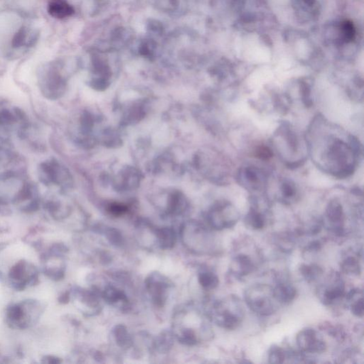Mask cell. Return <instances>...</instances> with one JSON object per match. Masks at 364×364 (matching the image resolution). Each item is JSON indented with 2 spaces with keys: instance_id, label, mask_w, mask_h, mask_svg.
<instances>
[{
  "instance_id": "obj_1",
  "label": "cell",
  "mask_w": 364,
  "mask_h": 364,
  "mask_svg": "<svg viewBox=\"0 0 364 364\" xmlns=\"http://www.w3.org/2000/svg\"><path fill=\"white\" fill-rule=\"evenodd\" d=\"M246 303L255 313L261 315L272 314L278 310L274 290L265 284H257L246 292Z\"/></svg>"
},
{
  "instance_id": "obj_2",
  "label": "cell",
  "mask_w": 364,
  "mask_h": 364,
  "mask_svg": "<svg viewBox=\"0 0 364 364\" xmlns=\"http://www.w3.org/2000/svg\"><path fill=\"white\" fill-rule=\"evenodd\" d=\"M238 219V214L233 206L228 203H218L211 209L208 220L211 226L217 230L229 229Z\"/></svg>"
},
{
  "instance_id": "obj_3",
  "label": "cell",
  "mask_w": 364,
  "mask_h": 364,
  "mask_svg": "<svg viewBox=\"0 0 364 364\" xmlns=\"http://www.w3.org/2000/svg\"><path fill=\"white\" fill-rule=\"evenodd\" d=\"M169 281L160 273H152L145 280V287L152 302L157 307L165 305L169 287Z\"/></svg>"
},
{
  "instance_id": "obj_4",
  "label": "cell",
  "mask_w": 364,
  "mask_h": 364,
  "mask_svg": "<svg viewBox=\"0 0 364 364\" xmlns=\"http://www.w3.org/2000/svg\"><path fill=\"white\" fill-rule=\"evenodd\" d=\"M298 344L304 351L310 353H322L325 351L326 344L318 337L314 330L311 329L302 330L297 337Z\"/></svg>"
},
{
  "instance_id": "obj_5",
  "label": "cell",
  "mask_w": 364,
  "mask_h": 364,
  "mask_svg": "<svg viewBox=\"0 0 364 364\" xmlns=\"http://www.w3.org/2000/svg\"><path fill=\"white\" fill-rule=\"evenodd\" d=\"M102 297L107 303L111 305L121 304V308L128 310L129 301L128 297L122 290L113 285H108L102 293Z\"/></svg>"
},
{
  "instance_id": "obj_6",
  "label": "cell",
  "mask_w": 364,
  "mask_h": 364,
  "mask_svg": "<svg viewBox=\"0 0 364 364\" xmlns=\"http://www.w3.org/2000/svg\"><path fill=\"white\" fill-rule=\"evenodd\" d=\"M215 320L218 325L226 330H234L241 323V314L234 313L229 309L219 310L215 315Z\"/></svg>"
},
{
  "instance_id": "obj_7",
  "label": "cell",
  "mask_w": 364,
  "mask_h": 364,
  "mask_svg": "<svg viewBox=\"0 0 364 364\" xmlns=\"http://www.w3.org/2000/svg\"><path fill=\"white\" fill-rule=\"evenodd\" d=\"M157 242L160 248L163 250L172 249L176 244L177 235L172 228L164 227L161 229H154Z\"/></svg>"
},
{
  "instance_id": "obj_8",
  "label": "cell",
  "mask_w": 364,
  "mask_h": 364,
  "mask_svg": "<svg viewBox=\"0 0 364 364\" xmlns=\"http://www.w3.org/2000/svg\"><path fill=\"white\" fill-rule=\"evenodd\" d=\"M118 184L123 190L134 189L140 183V173L134 168H127L120 174Z\"/></svg>"
},
{
  "instance_id": "obj_9",
  "label": "cell",
  "mask_w": 364,
  "mask_h": 364,
  "mask_svg": "<svg viewBox=\"0 0 364 364\" xmlns=\"http://www.w3.org/2000/svg\"><path fill=\"white\" fill-rule=\"evenodd\" d=\"M48 10L52 17L59 19L67 17L74 13V10L67 0H51Z\"/></svg>"
},
{
  "instance_id": "obj_10",
  "label": "cell",
  "mask_w": 364,
  "mask_h": 364,
  "mask_svg": "<svg viewBox=\"0 0 364 364\" xmlns=\"http://www.w3.org/2000/svg\"><path fill=\"white\" fill-rule=\"evenodd\" d=\"M187 206V202H186L184 197L180 193H174L168 199L166 212L169 215H181L186 212Z\"/></svg>"
},
{
  "instance_id": "obj_11",
  "label": "cell",
  "mask_w": 364,
  "mask_h": 364,
  "mask_svg": "<svg viewBox=\"0 0 364 364\" xmlns=\"http://www.w3.org/2000/svg\"><path fill=\"white\" fill-rule=\"evenodd\" d=\"M113 335L116 343L121 348H129L133 345L132 338L128 333L126 327L122 324H118L115 327Z\"/></svg>"
},
{
  "instance_id": "obj_12",
  "label": "cell",
  "mask_w": 364,
  "mask_h": 364,
  "mask_svg": "<svg viewBox=\"0 0 364 364\" xmlns=\"http://www.w3.org/2000/svg\"><path fill=\"white\" fill-rule=\"evenodd\" d=\"M232 270L236 275H246L253 270V265L250 258L246 255H239L232 263Z\"/></svg>"
},
{
  "instance_id": "obj_13",
  "label": "cell",
  "mask_w": 364,
  "mask_h": 364,
  "mask_svg": "<svg viewBox=\"0 0 364 364\" xmlns=\"http://www.w3.org/2000/svg\"><path fill=\"white\" fill-rule=\"evenodd\" d=\"M296 290L289 284H280L274 290L277 300L282 303H289L293 301L296 296Z\"/></svg>"
},
{
  "instance_id": "obj_14",
  "label": "cell",
  "mask_w": 364,
  "mask_h": 364,
  "mask_svg": "<svg viewBox=\"0 0 364 364\" xmlns=\"http://www.w3.org/2000/svg\"><path fill=\"white\" fill-rule=\"evenodd\" d=\"M173 345L172 334L169 331H164L154 342V347L161 353H166L172 348Z\"/></svg>"
},
{
  "instance_id": "obj_15",
  "label": "cell",
  "mask_w": 364,
  "mask_h": 364,
  "mask_svg": "<svg viewBox=\"0 0 364 364\" xmlns=\"http://www.w3.org/2000/svg\"><path fill=\"white\" fill-rule=\"evenodd\" d=\"M199 282L206 290H213L219 283L218 277L212 272H201L199 274Z\"/></svg>"
},
{
  "instance_id": "obj_16",
  "label": "cell",
  "mask_w": 364,
  "mask_h": 364,
  "mask_svg": "<svg viewBox=\"0 0 364 364\" xmlns=\"http://www.w3.org/2000/svg\"><path fill=\"white\" fill-rule=\"evenodd\" d=\"M344 295V289L342 284L331 286L326 289L323 294L324 302L325 304H331L336 299Z\"/></svg>"
},
{
  "instance_id": "obj_17",
  "label": "cell",
  "mask_w": 364,
  "mask_h": 364,
  "mask_svg": "<svg viewBox=\"0 0 364 364\" xmlns=\"http://www.w3.org/2000/svg\"><path fill=\"white\" fill-rule=\"evenodd\" d=\"M100 233H105V237L113 246H121L124 239L121 233L114 228H106L100 231Z\"/></svg>"
},
{
  "instance_id": "obj_18",
  "label": "cell",
  "mask_w": 364,
  "mask_h": 364,
  "mask_svg": "<svg viewBox=\"0 0 364 364\" xmlns=\"http://www.w3.org/2000/svg\"><path fill=\"white\" fill-rule=\"evenodd\" d=\"M327 215L330 221L333 223H339L343 217L342 207L339 203H331L327 209Z\"/></svg>"
},
{
  "instance_id": "obj_19",
  "label": "cell",
  "mask_w": 364,
  "mask_h": 364,
  "mask_svg": "<svg viewBox=\"0 0 364 364\" xmlns=\"http://www.w3.org/2000/svg\"><path fill=\"white\" fill-rule=\"evenodd\" d=\"M179 342L186 346H194L197 344V335L194 330L191 329H184L181 334L177 336Z\"/></svg>"
},
{
  "instance_id": "obj_20",
  "label": "cell",
  "mask_w": 364,
  "mask_h": 364,
  "mask_svg": "<svg viewBox=\"0 0 364 364\" xmlns=\"http://www.w3.org/2000/svg\"><path fill=\"white\" fill-rule=\"evenodd\" d=\"M248 223L254 229H261L264 227L265 220L260 213L251 211L247 217Z\"/></svg>"
},
{
  "instance_id": "obj_21",
  "label": "cell",
  "mask_w": 364,
  "mask_h": 364,
  "mask_svg": "<svg viewBox=\"0 0 364 364\" xmlns=\"http://www.w3.org/2000/svg\"><path fill=\"white\" fill-rule=\"evenodd\" d=\"M301 274L307 280H314L319 274L322 273V270L317 266L314 265H304L301 266Z\"/></svg>"
},
{
  "instance_id": "obj_22",
  "label": "cell",
  "mask_w": 364,
  "mask_h": 364,
  "mask_svg": "<svg viewBox=\"0 0 364 364\" xmlns=\"http://www.w3.org/2000/svg\"><path fill=\"white\" fill-rule=\"evenodd\" d=\"M344 271L347 273L359 274L360 273V266L359 263L354 258H347L342 264Z\"/></svg>"
},
{
  "instance_id": "obj_23",
  "label": "cell",
  "mask_w": 364,
  "mask_h": 364,
  "mask_svg": "<svg viewBox=\"0 0 364 364\" xmlns=\"http://www.w3.org/2000/svg\"><path fill=\"white\" fill-rule=\"evenodd\" d=\"M285 359L284 351L279 347H273L269 354V360L272 364L283 363Z\"/></svg>"
},
{
  "instance_id": "obj_24",
  "label": "cell",
  "mask_w": 364,
  "mask_h": 364,
  "mask_svg": "<svg viewBox=\"0 0 364 364\" xmlns=\"http://www.w3.org/2000/svg\"><path fill=\"white\" fill-rule=\"evenodd\" d=\"M128 206L122 203H111L108 207V212L114 216H120L128 212Z\"/></svg>"
},
{
  "instance_id": "obj_25",
  "label": "cell",
  "mask_w": 364,
  "mask_h": 364,
  "mask_svg": "<svg viewBox=\"0 0 364 364\" xmlns=\"http://www.w3.org/2000/svg\"><path fill=\"white\" fill-rule=\"evenodd\" d=\"M351 312L356 316L362 317L364 313V304L363 298L356 301L351 307Z\"/></svg>"
},
{
  "instance_id": "obj_26",
  "label": "cell",
  "mask_w": 364,
  "mask_h": 364,
  "mask_svg": "<svg viewBox=\"0 0 364 364\" xmlns=\"http://www.w3.org/2000/svg\"><path fill=\"white\" fill-rule=\"evenodd\" d=\"M26 34L27 31L25 29H21L19 32L17 33L16 36L14 38L13 46L15 47H19L24 44V41H26Z\"/></svg>"
},
{
  "instance_id": "obj_27",
  "label": "cell",
  "mask_w": 364,
  "mask_h": 364,
  "mask_svg": "<svg viewBox=\"0 0 364 364\" xmlns=\"http://www.w3.org/2000/svg\"><path fill=\"white\" fill-rule=\"evenodd\" d=\"M295 191L296 190H295V187L291 183H289V182L284 183L282 192H283V196L285 198L288 199L293 197L296 193Z\"/></svg>"
},
{
  "instance_id": "obj_28",
  "label": "cell",
  "mask_w": 364,
  "mask_h": 364,
  "mask_svg": "<svg viewBox=\"0 0 364 364\" xmlns=\"http://www.w3.org/2000/svg\"><path fill=\"white\" fill-rule=\"evenodd\" d=\"M270 156H271V152L267 148H262L259 151V157H261V158L267 159L269 157H270Z\"/></svg>"
}]
</instances>
